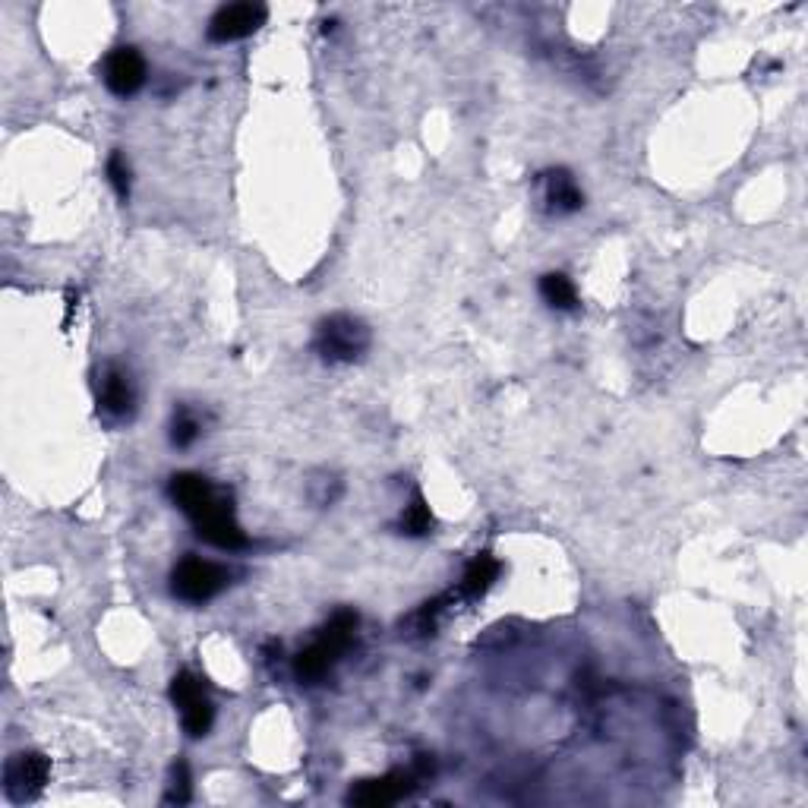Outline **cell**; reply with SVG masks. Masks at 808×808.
Listing matches in <instances>:
<instances>
[{
    "label": "cell",
    "mask_w": 808,
    "mask_h": 808,
    "mask_svg": "<svg viewBox=\"0 0 808 808\" xmlns=\"http://www.w3.org/2000/svg\"><path fill=\"white\" fill-rule=\"evenodd\" d=\"M354 632H357V616L351 610L335 613L310 648L294 657V676L300 682H319L335 666V660L351 648Z\"/></svg>",
    "instance_id": "6da1fadb"
},
{
    "label": "cell",
    "mask_w": 808,
    "mask_h": 808,
    "mask_svg": "<svg viewBox=\"0 0 808 808\" xmlns=\"http://www.w3.org/2000/svg\"><path fill=\"white\" fill-rule=\"evenodd\" d=\"M367 348H370V329L348 313L329 316L316 332V351L329 363H351Z\"/></svg>",
    "instance_id": "7a4b0ae2"
},
{
    "label": "cell",
    "mask_w": 808,
    "mask_h": 808,
    "mask_svg": "<svg viewBox=\"0 0 808 808\" xmlns=\"http://www.w3.org/2000/svg\"><path fill=\"white\" fill-rule=\"evenodd\" d=\"M190 521H193L196 534L218 550H244L247 547V534L240 531V524L234 518L231 496H225V493H215Z\"/></svg>",
    "instance_id": "3957f363"
},
{
    "label": "cell",
    "mask_w": 808,
    "mask_h": 808,
    "mask_svg": "<svg viewBox=\"0 0 808 808\" xmlns=\"http://www.w3.org/2000/svg\"><path fill=\"white\" fill-rule=\"evenodd\" d=\"M228 584V569H221L218 562L209 559H184L171 575V591L174 597L187 603H206L215 594L225 591Z\"/></svg>",
    "instance_id": "277c9868"
},
{
    "label": "cell",
    "mask_w": 808,
    "mask_h": 808,
    "mask_svg": "<svg viewBox=\"0 0 808 808\" xmlns=\"http://www.w3.org/2000/svg\"><path fill=\"white\" fill-rule=\"evenodd\" d=\"M48 774H51V764H48L45 755H38V752L16 755L7 764V771H4V793H7V799H13V802L35 799L38 793L45 790Z\"/></svg>",
    "instance_id": "5b68a950"
},
{
    "label": "cell",
    "mask_w": 808,
    "mask_h": 808,
    "mask_svg": "<svg viewBox=\"0 0 808 808\" xmlns=\"http://www.w3.org/2000/svg\"><path fill=\"white\" fill-rule=\"evenodd\" d=\"M266 16L269 10L262 7V4H231V7H221L215 16H212V23H209V38L218 45H225V42H240V38H247L253 35L262 23H266Z\"/></svg>",
    "instance_id": "8992f818"
},
{
    "label": "cell",
    "mask_w": 808,
    "mask_h": 808,
    "mask_svg": "<svg viewBox=\"0 0 808 808\" xmlns=\"http://www.w3.org/2000/svg\"><path fill=\"white\" fill-rule=\"evenodd\" d=\"M143 83H146V60L136 48H117V51L108 54V60H105V86L114 95L127 98V95L143 89Z\"/></svg>",
    "instance_id": "52a82bcc"
},
{
    "label": "cell",
    "mask_w": 808,
    "mask_h": 808,
    "mask_svg": "<svg viewBox=\"0 0 808 808\" xmlns=\"http://www.w3.org/2000/svg\"><path fill=\"white\" fill-rule=\"evenodd\" d=\"M414 780L417 774H404V771H392L379 780H363L360 786H354L348 802L354 805H363V808H382V805H392L398 799H404L411 790H414Z\"/></svg>",
    "instance_id": "ba28073f"
},
{
    "label": "cell",
    "mask_w": 808,
    "mask_h": 808,
    "mask_svg": "<svg viewBox=\"0 0 808 808\" xmlns=\"http://www.w3.org/2000/svg\"><path fill=\"white\" fill-rule=\"evenodd\" d=\"M168 493H171V499L180 505V509H184L193 518L218 490L212 487L206 477H199V474H177V477H171Z\"/></svg>",
    "instance_id": "9c48e42d"
},
{
    "label": "cell",
    "mask_w": 808,
    "mask_h": 808,
    "mask_svg": "<svg viewBox=\"0 0 808 808\" xmlns=\"http://www.w3.org/2000/svg\"><path fill=\"white\" fill-rule=\"evenodd\" d=\"M101 411L111 414V417H127L133 411V386L130 379L120 373V370H111L105 376V386H101Z\"/></svg>",
    "instance_id": "30bf717a"
},
{
    "label": "cell",
    "mask_w": 808,
    "mask_h": 808,
    "mask_svg": "<svg viewBox=\"0 0 808 808\" xmlns=\"http://www.w3.org/2000/svg\"><path fill=\"white\" fill-rule=\"evenodd\" d=\"M547 202H550V209L559 212V215L581 209L584 196L575 187V177L569 171H550L547 174Z\"/></svg>",
    "instance_id": "8fae6325"
},
{
    "label": "cell",
    "mask_w": 808,
    "mask_h": 808,
    "mask_svg": "<svg viewBox=\"0 0 808 808\" xmlns=\"http://www.w3.org/2000/svg\"><path fill=\"white\" fill-rule=\"evenodd\" d=\"M499 578V562L493 556H477L471 565H468V572H464L461 584H458V594L461 597H480V594H487L493 588V581Z\"/></svg>",
    "instance_id": "7c38bea8"
},
{
    "label": "cell",
    "mask_w": 808,
    "mask_h": 808,
    "mask_svg": "<svg viewBox=\"0 0 808 808\" xmlns=\"http://www.w3.org/2000/svg\"><path fill=\"white\" fill-rule=\"evenodd\" d=\"M540 297L556 310H575V288H572V281L559 272H550V275L540 278Z\"/></svg>",
    "instance_id": "4fadbf2b"
},
{
    "label": "cell",
    "mask_w": 808,
    "mask_h": 808,
    "mask_svg": "<svg viewBox=\"0 0 808 808\" xmlns=\"http://www.w3.org/2000/svg\"><path fill=\"white\" fill-rule=\"evenodd\" d=\"M180 717H184V730L199 739V736L209 733V726L215 720V707H212V701L206 695H202V698L180 707Z\"/></svg>",
    "instance_id": "5bb4252c"
},
{
    "label": "cell",
    "mask_w": 808,
    "mask_h": 808,
    "mask_svg": "<svg viewBox=\"0 0 808 808\" xmlns=\"http://www.w3.org/2000/svg\"><path fill=\"white\" fill-rule=\"evenodd\" d=\"M401 528L404 534H411V537H423V534H430L433 528V515H430V505L423 502V496H414V502L404 509L401 515Z\"/></svg>",
    "instance_id": "9a60e30c"
},
{
    "label": "cell",
    "mask_w": 808,
    "mask_h": 808,
    "mask_svg": "<svg viewBox=\"0 0 808 808\" xmlns=\"http://www.w3.org/2000/svg\"><path fill=\"white\" fill-rule=\"evenodd\" d=\"M206 692H202V682L190 673V670H184V673H177L174 676V682H171V698H174V704L177 707H184V704H190V701H196V698H202Z\"/></svg>",
    "instance_id": "2e32d148"
},
{
    "label": "cell",
    "mask_w": 808,
    "mask_h": 808,
    "mask_svg": "<svg viewBox=\"0 0 808 808\" xmlns=\"http://www.w3.org/2000/svg\"><path fill=\"white\" fill-rule=\"evenodd\" d=\"M190 793H193V786H190V767L184 761H177L171 767V786H168V802H177V805H184L190 802Z\"/></svg>",
    "instance_id": "e0dca14e"
},
{
    "label": "cell",
    "mask_w": 808,
    "mask_h": 808,
    "mask_svg": "<svg viewBox=\"0 0 808 808\" xmlns=\"http://www.w3.org/2000/svg\"><path fill=\"white\" fill-rule=\"evenodd\" d=\"M196 436H199V423H196V417H193L190 411L174 414V423H171V442H174V446H177V449H187Z\"/></svg>",
    "instance_id": "ac0fdd59"
},
{
    "label": "cell",
    "mask_w": 808,
    "mask_h": 808,
    "mask_svg": "<svg viewBox=\"0 0 808 808\" xmlns=\"http://www.w3.org/2000/svg\"><path fill=\"white\" fill-rule=\"evenodd\" d=\"M108 177H111V187H114L117 199L127 202V196H130V168H127V161H124V155H120V152H114L111 161H108Z\"/></svg>",
    "instance_id": "d6986e66"
}]
</instances>
